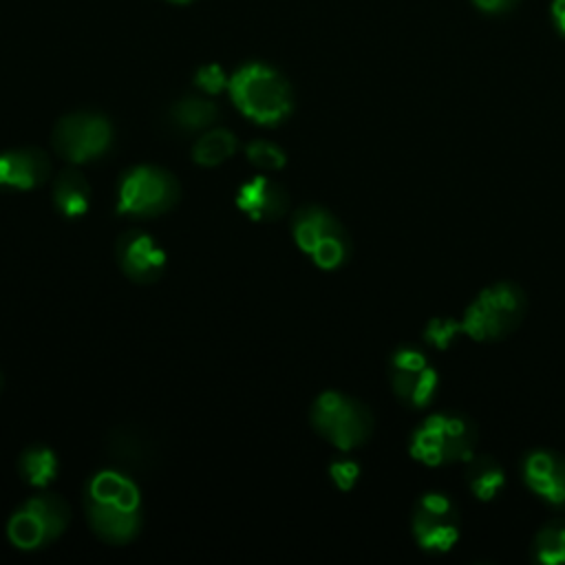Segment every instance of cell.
I'll use <instances>...</instances> for the list:
<instances>
[{
	"instance_id": "obj_1",
	"label": "cell",
	"mask_w": 565,
	"mask_h": 565,
	"mask_svg": "<svg viewBox=\"0 0 565 565\" xmlns=\"http://www.w3.org/2000/svg\"><path fill=\"white\" fill-rule=\"evenodd\" d=\"M82 505L86 523L108 545H126L141 532V492L121 470L95 472L84 483Z\"/></svg>"
},
{
	"instance_id": "obj_2",
	"label": "cell",
	"mask_w": 565,
	"mask_h": 565,
	"mask_svg": "<svg viewBox=\"0 0 565 565\" xmlns=\"http://www.w3.org/2000/svg\"><path fill=\"white\" fill-rule=\"evenodd\" d=\"M477 424L452 411H437L426 415L408 439V455L428 468H444L466 463L477 452Z\"/></svg>"
},
{
	"instance_id": "obj_3",
	"label": "cell",
	"mask_w": 565,
	"mask_h": 565,
	"mask_svg": "<svg viewBox=\"0 0 565 565\" xmlns=\"http://www.w3.org/2000/svg\"><path fill=\"white\" fill-rule=\"evenodd\" d=\"M234 106L260 126H278L294 110V90L287 77L269 64L247 62L227 82Z\"/></svg>"
},
{
	"instance_id": "obj_4",
	"label": "cell",
	"mask_w": 565,
	"mask_h": 565,
	"mask_svg": "<svg viewBox=\"0 0 565 565\" xmlns=\"http://www.w3.org/2000/svg\"><path fill=\"white\" fill-rule=\"evenodd\" d=\"M527 311V294L514 280H497L479 289L461 313V331L475 342H501L512 335Z\"/></svg>"
},
{
	"instance_id": "obj_5",
	"label": "cell",
	"mask_w": 565,
	"mask_h": 565,
	"mask_svg": "<svg viewBox=\"0 0 565 565\" xmlns=\"http://www.w3.org/2000/svg\"><path fill=\"white\" fill-rule=\"evenodd\" d=\"M311 428L342 452L362 448L375 428L371 408L340 391H322L309 408Z\"/></svg>"
},
{
	"instance_id": "obj_6",
	"label": "cell",
	"mask_w": 565,
	"mask_h": 565,
	"mask_svg": "<svg viewBox=\"0 0 565 565\" xmlns=\"http://www.w3.org/2000/svg\"><path fill=\"white\" fill-rule=\"evenodd\" d=\"M291 236L302 254L324 271L347 265L353 241L344 223L322 205H302L291 216Z\"/></svg>"
},
{
	"instance_id": "obj_7",
	"label": "cell",
	"mask_w": 565,
	"mask_h": 565,
	"mask_svg": "<svg viewBox=\"0 0 565 565\" xmlns=\"http://www.w3.org/2000/svg\"><path fill=\"white\" fill-rule=\"evenodd\" d=\"M181 199L179 179L161 166H132L117 183V214L154 218L170 212Z\"/></svg>"
},
{
	"instance_id": "obj_8",
	"label": "cell",
	"mask_w": 565,
	"mask_h": 565,
	"mask_svg": "<svg viewBox=\"0 0 565 565\" xmlns=\"http://www.w3.org/2000/svg\"><path fill=\"white\" fill-rule=\"evenodd\" d=\"M71 523V505L66 499L42 492L29 497L7 521V539L13 547L33 552L57 541Z\"/></svg>"
},
{
	"instance_id": "obj_9",
	"label": "cell",
	"mask_w": 565,
	"mask_h": 565,
	"mask_svg": "<svg viewBox=\"0 0 565 565\" xmlns=\"http://www.w3.org/2000/svg\"><path fill=\"white\" fill-rule=\"evenodd\" d=\"M113 124L102 113L75 110L57 119L51 143L53 150L73 166L102 159L113 146Z\"/></svg>"
},
{
	"instance_id": "obj_10",
	"label": "cell",
	"mask_w": 565,
	"mask_h": 565,
	"mask_svg": "<svg viewBox=\"0 0 565 565\" xmlns=\"http://www.w3.org/2000/svg\"><path fill=\"white\" fill-rule=\"evenodd\" d=\"M411 532L419 550L446 554L461 534V514L452 497L439 490L422 492L411 512Z\"/></svg>"
},
{
	"instance_id": "obj_11",
	"label": "cell",
	"mask_w": 565,
	"mask_h": 565,
	"mask_svg": "<svg viewBox=\"0 0 565 565\" xmlns=\"http://www.w3.org/2000/svg\"><path fill=\"white\" fill-rule=\"evenodd\" d=\"M388 384L402 406L419 411L433 404L439 373L422 349L404 344L388 355Z\"/></svg>"
},
{
	"instance_id": "obj_12",
	"label": "cell",
	"mask_w": 565,
	"mask_h": 565,
	"mask_svg": "<svg viewBox=\"0 0 565 565\" xmlns=\"http://www.w3.org/2000/svg\"><path fill=\"white\" fill-rule=\"evenodd\" d=\"M115 260L128 280L150 285L163 276L168 254L148 232L126 230L115 241Z\"/></svg>"
},
{
	"instance_id": "obj_13",
	"label": "cell",
	"mask_w": 565,
	"mask_h": 565,
	"mask_svg": "<svg viewBox=\"0 0 565 565\" xmlns=\"http://www.w3.org/2000/svg\"><path fill=\"white\" fill-rule=\"evenodd\" d=\"M521 479L525 488L554 510H565V455L536 448L521 459Z\"/></svg>"
},
{
	"instance_id": "obj_14",
	"label": "cell",
	"mask_w": 565,
	"mask_h": 565,
	"mask_svg": "<svg viewBox=\"0 0 565 565\" xmlns=\"http://www.w3.org/2000/svg\"><path fill=\"white\" fill-rule=\"evenodd\" d=\"M51 177V159L38 146H20L0 152V188L35 190Z\"/></svg>"
},
{
	"instance_id": "obj_15",
	"label": "cell",
	"mask_w": 565,
	"mask_h": 565,
	"mask_svg": "<svg viewBox=\"0 0 565 565\" xmlns=\"http://www.w3.org/2000/svg\"><path fill=\"white\" fill-rule=\"evenodd\" d=\"M236 207L256 223H269L285 216L289 210L287 190L269 177H252L236 190Z\"/></svg>"
},
{
	"instance_id": "obj_16",
	"label": "cell",
	"mask_w": 565,
	"mask_h": 565,
	"mask_svg": "<svg viewBox=\"0 0 565 565\" xmlns=\"http://www.w3.org/2000/svg\"><path fill=\"white\" fill-rule=\"evenodd\" d=\"M218 106L212 99L199 95L181 97L168 108V124L172 130L181 135H201L207 128H212L218 121Z\"/></svg>"
},
{
	"instance_id": "obj_17",
	"label": "cell",
	"mask_w": 565,
	"mask_h": 565,
	"mask_svg": "<svg viewBox=\"0 0 565 565\" xmlns=\"http://www.w3.org/2000/svg\"><path fill=\"white\" fill-rule=\"evenodd\" d=\"M463 479L470 494L483 503L494 501L505 488V470L492 455L475 452L463 463Z\"/></svg>"
},
{
	"instance_id": "obj_18",
	"label": "cell",
	"mask_w": 565,
	"mask_h": 565,
	"mask_svg": "<svg viewBox=\"0 0 565 565\" xmlns=\"http://www.w3.org/2000/svg\"><path fill=\"white\" fill-rule=\"evenodd\" d=\"M51 199L62 216L77 218L90 207V185L77 168H64L53 181Z\"/></svg>"
},
{
	"instance_id": "obj_19",
	"label": "cell",
	"mask_w": 565,
	"mask_h": 565,
	"mask_svg": "<svg viewBox=\"0 0 565 565\" xmlns=\"http://www.w3.org/2000/svg\"><path fill=\"white\" fill-rule=\"evenodd\" d=\"M60 472V459L49 446H29L18 457V475L33 488H46Z\"/></svg>"
},
{
	"instance_id": "obj_20",
	"label": "cell",
	"mask_w": 565,
	"mask_h": 565,
	"mask_svg": "<svg viewBox=\"0 0 565 565\" xmlns=\"http://www.w3.org/2000/svg\"><path fill=\"white\" fill-rule=\"evenodd\" d=\"M530 558L541 565L565 563V516L545 521L530 543Z\"/></svg>"
},
{
	"instance_id": "obj_21",
	"label": "cell",
	"mask_w": 565,
	"mask_h": 565,
	"mask_svg": "<svg viewBox=\"0 0 565 565\" xmlns=\"http://www.w3.org/2000/svg\"><path fill=\"white\" fill-rule=\"evenodd\" d=\"M238 148V139L227 128H207L201 132L192 146L194 163L203 168H214L227 161Z\"/></svg>"
},
{
	"instance_id": "obj_22",
	"label": "cell",
	"mask_w": 565,
	"mask_h": 565,
	"mask_svg": "<svg viewBox=\"0 0 565 565\" xmlns=\"http://www.w3.org/2000/svg\"><path fill=\"white\" fill-rule=\"evenodd\" d=\"M463 333L461 331V320H455L450 316H437L430 318L424 329H422V338L430 349L437 351H446L450 349V344L457 340V335Z\"/></svg>"
},
{
	"instance_id": "obj_23",
	"label": "cell",
	"mask_w": 565,
	"mask_h": 565,
	"mask_svg": "<svg viewBox=\"0 0 565 565\" xmlns=\"http://www.w3.org/2000/svg\"><path fill=\"white\" fill-rule=\"evenodd\" d=\"M245 157L252 166H256L258 170H280L287 163L285 152L267 141V139H254L245 146Z\"/></svg>"
},
{
	"instance_id": "obj_24",
	"label": "cell",
	"mask_w": 565,
	"mask_h": 565,
	"mask_svg": "<svg viewBox=\"0 0 565 565\" xmlns=\"http://www.w3.org/2000/svg\"><path fill=\"white\" fill-rule=\"evenodd\" d=\"M360 472V463L353 459H335L329 463V477L342 492H349L358 483Z\"/></svg>"
},
{
	"instance_id": "obj_25",
	"label": "cell",
	"mask_w": 565,
	"mask_h": 565,
	"mask_svg": "<svg viewBox=\"0 0 565 565\" xmlns=\"http://www.w3.org/2000/svg\"><path fill=\"white\" fill-rule=\"evenodd\" d=\"M227 77L218 64H205L194 75V86L201 88L205 95H216L227 88Z\"/></svg>"
},
{
	"instance_id": "obj_26",
	"label": "cell",
	"mask_w": 565,
	"mask_h": 565,
	"mask_svg": "<svg viewBox=\"0 0 565 565\" xmlns=\"http://www.w3.org/2000/svg\"><path fill=\"white\" fill-rule=\"evenodd\" d=\"M479 11L483 13H490V15H501V13H508L512 11L519 0H470Z\"/></svg>"
},
{
	"instance_id": "obj_27",
	"label": "cell",
	"mask_w": 565,
	"mask_h": 565,
	"mask_svg": "<svg viewBox=\"0 0 565 565\" xmlns=\"http://www.w3.org/2000/svg\"><path fill=\"white\" fill-rule=\"evenodd\" d=\"M550 18L561 38H565V0H552Z\"/></svg>"
},
{
	"instance_id": "obj_28",
	"label": "cell",
	"mask_w": 565,
	"mask_h": 565,
	"mask_svg": "<svg viewBox=\"0 0 565 565\" xmlns=\"http://www.w3.org/2000/svg\"><path fill=\"white\" fill-rule=\"evenodd\" d=\"M170 2H174V4H190V2H194V0H170Z\"/></svg>"
},
{
	"instance_id": "obj_29",
	"label": "cell",
	"mask_w": 565,
	"mask_h": 565,
	"mask_svg": "<svg viewBox=\"0 0 565 565\" xmlns=\"http://www.w3.org/2000/svg\"><path fill=\"white\" fill-rule=\"evenodd\" d=\"M2 386H4V375H2V371H0V391H2Z\"/></svg>"
}]
</instances>
